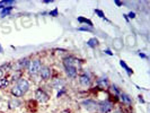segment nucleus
<instances>
[{
  "label": "nucleus",
  "mask_w": 150,
  "mask_h": 113,
  "mask_svg": "<svg viewBox=\"0 0 150 113\" xmlns=\"http://www.w3.org/2000/svg\"><path fill=\"white\" fill-rule=\"evenodd\" d=\"M63 65H64L66 73H67L68 77L76 78V77H77V74H78L77 66L79 67V65H80L79 60H77L74 57H67V58L63 59Z\"/></svg>",
  "instance_id": "obj_1"
},
{
  "label": "nucleus",
  "mask_w": 150,
  "mask_h": 113,
  "mask_svg": "<svg viewBox=\"0 0 150 113\" xmlns=\"http://www.w3.org/2000/svg\"><path fill=\"white\" fill-rule=\"evenodd\" d=\"M81 106L87 111H95L96 109H98V103L93 100H85L81 102Z\"/></svg>",
  "instance_id": "obj_2"
},
{
  "label": "nucleus",
  "mask_w": 150,
  "mask_h": 113,
  "mask_svg": "<svg viewBox=\"0 0 150 113\" xmlns=\"http://www.w3.org/2000/svg\"><path fill=\"white\" fill-rule=\"evenodd\" d=\"M41 61L40 60H33V61H31V63H29V67H28V73L31 74V75L35 76L36 74L40 73V69H41Z\"/></svg>",
  "instance_id": "obj_3"
},
{
  "label": "nucleus",
  "mask_w": 150,
  "mask_h": 113,
  "mask_svg": "<svg viewBox=\"0 0 150 113\" xmlns=\"http://www.w3.org/2000/svg\"><path fill=\"white\" fill-rule=\"evenodd\" d=\"M112 109H113V104L110 101H107V100L102 101V102L98 103V110L102 113L110 112V111H112Z\"/></svg>",
  "instance_id": "obj_4"
},
{
  "label": "nucleus",
  "mask_w": 150,
  "mask_h": 113,
  "mask_svg": "<svg viewBox=\"0 0 150 113\" xmlns=\"http://www.w3.org/2000/svg\"><path fill=\"white\" fill-rule=\"evenodd\" d=\"M35 98L38 100L40 103H46L48 101H49V95L46 94L43 89H41V88H38L35 91Z\"/></svg>",
  "instance_id": "obj_5"
},
{
  "label": "nucleus",
  "mask_w": 150,
  "mask_h": 113,
  "mask_svg": "<svg viewBox=\"0 0 150 113\" xmlns=\"http://www.w3.org/2000/svg\"><path fill=\"white\" fill-rule=\"evenodd\" d=\"M16 86L23 92V94H25V93L28 91V88H29V83H28L25 78H19L18 80H17Z\"/></svg>",
  "instance_id": "obj_6"
},
{
  "label": "nucleus",
  "mask_w": 150,
  "mask_h": 113,
  "mask_svg": "<svg viewBox=\"0 0 150 113\" xmlns=\"http://www.w3.org/2000/svg\"><path fill=\"white\" fill-rule=\"evenodd\" d=\"M90 77L88 74H82V75L79 76V84L82 86V87H88L90 85Z\"/></svg>",
  "instance_id": "obj_7"
},
{
  "label": "nucleus",
  "mask_w": 150,
  "mask_h": 113,
  "mask_svg": "<svg viewBox=\"0 0 150 113\" xmlns=\"http://www.w3.org/2000/svg\"><path fill=\"white\" fill-rule=\"evenodd\" d=\"M40 76H41V78L44 79V80L50 79V77H51V69H50L48 66L41 67V69H40Z\"/></svg>",
  "instance_id": "obj_8"
},
{
  "label": "nucleus",
  "mask_w": 150,
  "mask_h": 113,
  "mask_svg": "<svg viewBox=\"0 0 150 113\" xmlns=\"http://www.w3.org/2000/svg\"><path fill=\"white\" fill-rule=\"evenodd\" d=\"M97 86H98L99 88H102V89H106L107 86H108V80H107V78H106L105 76L98 78V79H97Z\"/></svg>",
  "instance_id": "obj_9"
},
{
  "label": "nucleus",
  "mask_w": 150,
  "mask_h": 113,
  "mask_svg": "<svg viewBox=\"0 0 150 113\" xmlns=\"http://www.w3.org/2000/svg\"><path fill=\"white\" fill-rule=\"evenodd\" d=\"M113 46H114V49L115 50H122V48H123V40L121 38H116L113 40Z\"/></svg>",
  "instance_id": "obj_10"
},
{
  "label": "nucleus",
  "mask_w": 150,
  "mask_h": 113,
  "mask_svg": "<svg viewBox=\"0 0 150 113\" xmlns=\"http://www.w3.org/2000/svg\"><path fill=\"white\" fill-rule=\"evenodd\" d=\"M119 97H120V100L123 102V103H125V104H130L132 102V100L130 98V96H128V95L125 94V93H123V92H120V94L117 95Z\"/></svg>",
  "instance_id": "obj_11"
},
{
  "label": "nucleus",
  "mask_w": 150,
  "mask_h": 113,
  "mask_svg": "<svg viewBox=\"0 0 150 113\" xmlns=\"http://www.w3.org/2000/svg\"><path fill=\"white\" fill-rule=\"evenodd\" d=\"M20 104H21V102L19 101L18 98H11L10 101H9V108L10 109H17L20 106Z\"/></svg>",
  "instance_id": "obj_12"
},
{
  "label": "nucleus",
  "mask_w": 150,
  "mask_h": 113,
  "mask_svg": "<svg viewBox=\"0 0 150 113\" xmlns=\"http://www.w3.org/2000/svg\"><path fill=\"white\" fill-rule=\"evenodd\" d=\"M53 86H54V88L58 89V91H63V88H64V83L62 81V79H56V80L53 81Z\"/></svg>",
  "instance_id": "obj_13"
},
{
  "label": "nucleus",
  "mask_w": 150,
  "mask_h": 113,
  "mask_svg": "<svg viewBox=\"0 0 150 113\" xmlns=\"http://www.w3.org/2000/svg\"><path fill=\"white\" fill-rule=\"evenodd\" d=\"M11 9H13V7H3V6H0V15H1V17H5L6 15H8Z\"/></svg>",
  "instance_id": "obj_14"
},
{
  "label": "nucleus",
  "mask_w": 150,
  "mask_h": 113,
  "mask_svg": "<svg viewBox=\"0 0 150 113\" xmlns=\"http://www.w3.org/2000/svg\"><path fill=\"white\" fill-rule=\"evenodd\" d=\"M120 65H121V67H122V68H124V70L127 71V74H128V75H129V76H131V75H132L133 70H132L131 68H130V67H129V66H128V65L125 63V61L121 60V61H120Z\"/></svg>",
  "instance_id": "obj_15"
},
{
  "label": "nucleus",
  "mask_w": 150,
  "mask_h": 113,
  "mask_svg": "<svg viewBox=\"0 0 150 113\" xmlns=\"http://www.w3.org/2000/svg\"><path fill=\"white\" fill-rule=\"evenodd\" d=\"M11 94L14 95L15 97H21V96L24 95V94H23V92H21V91L19 89V88L17 87V86H16V85H15V86H14V87L11 88Z\"/></svg>",
  "instance_id": "obj_16"
},
{
  "label": "nucleus",
  "mask_w": 150,
  "mask_h": 113,
  "mask_svg": "<svg viewBox=\"0 0 150 113\" xmlns=\"http://www.w3.org/2000/svg\"><path fill=\"white\" fill-rule=\"evenodd\" d=\"M98 44H99V42H98V40L96 38H92L87 41V45L90 46V48H96Z\"/></svg>",
  "instance_id": "obj_17"
},
{
  "label": "nucleus",
  "mask_w": 150,
  "mask_h": 113,
  "mask_svg": "<svg viewBox=\"0 0 150 113\" xmlns=\"http://www.w3.org/2000/svg\"><path fill=\"white\" fill-rule=\"evenodd\" d=\"M29 63H31V61H29V59H27V58L21 59V60L19 61V66H20L21 68H27V69H28Z\"/></svg>",
  "instance_id": "obj_18"
},
{
  "label": "nucleus",
  "mask_w": 150,
  "mask_h": 113,
  "mask_svg": "<svg viewBox=\"0 0 150 113\" xmlns=\"http://www.w3.org/2000/svg\"><path fill=\"white\" fill-rule=\"evenodd\" d=\"M127 44H128V45H130V46L135 45V38H134V36H132V35H129V36L127 38Z\"/></svg>",
  "instance_id": "obj_19"
},
{
  "label": "nucleus",
  "mask_w": 150,
  "mask_h": 113,
  "mask_svg": "<svg viewBox=\"0 0 150 113\" xmlns=\"http://www.w3.org/2000/svg\"><path fill=\"white\" fill-rule=\"evenodd\" d=\"M78 22H80V23H85V24H88L89 25V27H92L93 26V23L89 20V19L85 18V17H82V16H80V17H78Z\"/></svg>",
  "instance_id": "obj_20"
},
{
  "label": "nucleus",
  "mask_w": 150,
  "mask_h": 113,
  "mask_svg": "<svg viewBox=\"0 0 150 113\" xmlns=\"http://www.w3.org/2000/svg\"><path fill=\"white\" fill-rule=\"evenodd\" d=\"M95 14H97L99 17L102 19H106L105 18V15H104V13L102 11V10H98V9H95Z\"/></svg>",
  "instance_id": "obj_21"
},
{
  "label": "nucleus",
  "mask_w": 150,
  "mask_h": 113,
  "mask_svg": "<svg viewBox=\"0 0 150 113\" xmlns=\"http://www.w3.org/2000/svg\"><path fill=\"white\" fill-rule=\"evenodd\" d=\"M79 31H86V32H93V27H79Z\"/></svg>",
  "instance_id": "obj_22"
},
{
  "label": "nucleus",
  "mask_w": 150,
  "mask_h": 113,
  "mask_svg": "<svg viewBox=\"0 0 150 113\" xmlns=\"http://www.w3.org/2000/svg\"><path fill=\"white\" fill-rule=\"evenodd\" d=\"M8 84H9V81H8V80L2 79V81H0V87H6Z\"/></svg>",
  "instance_id": "obj_23"
},
{
  "label": "nucleus",
  "mask_w": 150,
  "mask_h": 113,
  "mask_svg": "<svg viewBox=\"0 0 150 113\" xmlns=\"http://www.w3.org/2000/svg\"><path fill=\"white\" fill-rule=\"evenodd\" d=\"M50 15H51V16H54V17H56V16H58V9L56 8L53 11H50Z\"/></svg>",
  "instance_id": "obj_24"
},
{
  "label": "nucleus",
  "mask_w": 150,
  "mask_h": 113,
  "mask_svg": "<svg viewBox=\"0 0 150 113\" xmlns=\"http://www.w3.org/2000/svg\"><path fill=\"white\" fill-rule=\"evenodd\" d=\"M104 52H105L106 54H108V56H113V53H112V52H111V51H110V50H105Z\"/></svg>",
  "instance_id": "obj_25"
},
{
  "label": "nucleus",
  "mask_w": 150,
  "mask_h": 113,
  "mask_svg": "<svg viewBox=\"0 0 150 113\" xmlns=\"http://www.w3.org/2000/svg\"><path fill=\"white\" fill-rule=\"evenodd\" d=\"M139 56L141 57V58H143V59H147V56H146V54H143L142 52H139Z\"/></svg>",
  "instance_id": "obj_26"
},
{
  "label": "nucleus",
  "mask_w": 150,
  "mask_h": 113,
  "mask_svg": "<svg viewBox=\"0 0 150 113\" xmlns=\"http://www.w3.org/2000/svg\"><path fill=\"white\" fill-rule=\"evenodd\" d=\"M129 17H130V18H134V17H135V14H134V13H130V14H129Z\"/></svg>",
  "instance_id": "obj_27"
},
{
  "label": "nucleus",
  "mask_w": 150,
  "mask_h": 113,
  "mask_svg": "<svg viewBox=\"0 0 150 113\" xmlns=\"http://www.w3.org/2000/svg\"><path fill=\"white\" fill-rule=\"evenodd\" d=\"M114 2L116 6H122V2H120V1H114Z\"/></svg>",
  "instance_id": "obj_28"
},
{
  "label": "nucleus",
  "mask_w": 150,
  "mask_h": 113,
  "mask_svg": "<svg viewBox=\"0 0 150 113\" xmlns=\"http://www.w3.org/2000/svg\"><path fill=\"white\" fill-rule=\"evenodd\" d=\"M2 77H3V71H2L1 69H0V79H1Z\"/></svg>",
  "instance_id": "obj_29"
},
{
  "label": "nucleus",
  "mask_w": 150,
  "mask_h": 113,
  "mask_svg": "<svg viewBox=\"0 0 150 113\" xmlns=\"http://www.w3.org/2000/svg\"><path fill=\"white\" fill-rule=\"evenodd\" d=\"M60 113H70L68 110H64V111H62V112H60Z\"/></svg>",
  "instance_id": "obj_30"
},
{
  "label": "nucleus",
  "mask_w": 150,
  "mask_h": 113,
  "mask_svg": "<svg viewBox=\"0 0 150 113\" xmlns=\"http://www.w3.org/2000/svg\"><path fill=\"white\" fill-rule=\"evenodd\" d=\"M3 51H2V48H1V45H0V53H2Z\"/></svg>",
  "instance_id": "obj_31"
},
{
  "label": "nucleus",
  "mask_w": 150,
  "mask_h": 113,
  "mask_svg": "<svg viewBox=\"0 0 150 113\" xmlns=\"http://www.w3.org/2000/svg\"><path fill=\"white\" fill-rule=\"evenodd\" d=\"M0 102H1V96H0Z\"/></svg>",
  "instance_id": "obj_32"
}]
</instances>
